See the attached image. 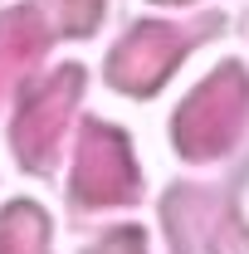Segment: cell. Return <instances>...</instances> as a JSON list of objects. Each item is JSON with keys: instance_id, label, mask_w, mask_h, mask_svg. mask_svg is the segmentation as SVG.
<instances>
[{"instance_id": "obj_5", "label": "cell", "mask_w": 249, "mask_h": 254, "mask_svg": "<svg viewBox=\"0 0 249 254\" xmlns=\"http://www.w3.org/2000/svg\"><path fill=\"white\" fill-rule=\"evenodd\" d=\"M44 49V25L34 10H5L0 15V93L25 78V68L39 59Z\"/></svg>"}, {"instance_id": "obj_6", "label": "cell", "mask_w": 249, "mask_h": 254, "mask_svg": "<svg viewBox=\"0 0 249 254\" xmlns=\"http://www.w3.org/2000/svg\"><path fill=\"white\" fill-rule=\"evenodd\" d=\"M0 254H44V215L30 200H15L0 215Z\"/></svg>"}, {"instance_id": "obj_3", "label": "cell", "mask_w": 249, "mask_h": 254, "mask_svg": "<svg viewBox=\"0 0 249 254\" xmlns=\"http://www.w3.org/2000/svg\"><path fill=\"white\" fill-rule=\"evenodd\" d=\"M137 186V171H132V152H127V137L118 127H88L83 142H78V166H73V195L83 205H118L127 200Z\"/></svg>"}, {"instance_id": "obj_2", "label": "cell", "mask_w": 249, "mask_h": 254, "mask_svg": "<svg viewBox=\"0 0 249 254\" xmlns=\"http://www.w3.org/2000/svg\"><path fill=\"white\" fill-rule=\"evenodd\" d=\"M78 83H83L78 68H59V73H49V78L20 103V118H15V152L25 157V166L44 171V166L54 161L63 123H68V113H73V103H78Z\"/></svg>"}, {"instance_id": "obj_4", "label": "cell", "mask_w": 249, "mask_h": 254, "mask_svg": "<svg viewBox=\"0 0 249 254\" xmlns=\"http://www.w3.org/2000/svg\"><path fill=\"white\" fill-rule=\"evenodd\" d=\"M181 34L171 30V25H142V30H132L113 49V64H108V78L123 88V93H152L156 83L176 68L181 59Z\"/></svg>"}, {"instance_id": "obj_1", "label": "cell", "mask_w": 249, "mask_h": 254, "mask_svg": "<svg viewBox=\"0 0 249 254\" xmlns=\"http://www.w3.org/2000/svg\"><path fill=\"white\" fill-rule=\"evenodd\" d=\"M245 108H249V78L240 64H225L220 73H210L195 93L186 98V108L176 113V147H181V157H220L230 142H235V132L245 123Z\"/></svg>"}, {"instance_id": "obj_8", "label": "cell", "mask_w": 249, "mask_h": 254, "mask_svg": "<svg viewBox=\"0 0 249 254\" xmlns=\"http://www.w3.org/2000/svg\"><path fill=\"white\" fill-rule=\"evenodd\" d=\"M93 254H142V235L137 230H113Z\"/></svg>"}, {"instance_id": "obj_7", "label": "cell", "mask_w": 249, "mask_h": 254, "mask_svg": "<svg viewBox=\"0 0 249 254\" xmlns=\"http://www.w3.org/2000/svg\"><path fill=\"white\" fill-rule=\"evenodd\" d=\"M98 10H103V0H63V30H73V34L93 30Z\"/></svg>"}]
</instances>
